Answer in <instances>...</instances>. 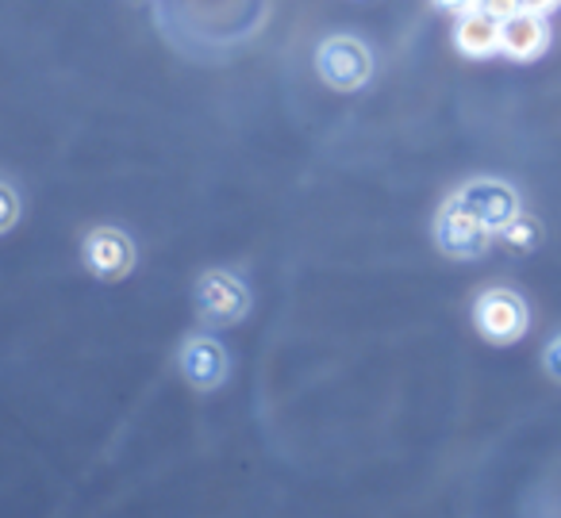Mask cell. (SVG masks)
<instances>
[{
  "mask_svg": "<svg viewBox=\"0 0 561 518\" xmlns=\"http://www.w3.org/2000/svg\"><path fill=\"white\" fill-rule=\"evenodd\" d=\"M316 73L335 93H358L374 78V50L358 35H328L316 50Z\"/></svg>",
  "mask_w": 561,
  "mask_h": 518,
  "instance_id": "cell-1",
  "label": "cell"
},
{
  "mask_svg": "<svg viewBox=\"0 0 561 518\" xmlns=\"http://www.w3.org/2000/svg\"><path fill=\"white\" fill-rule=\"evenodd\" d=\"M473 326L492 346H515L530 331V308L515 288H484L473 300Z\"/></svg>",
  "mask_w": 561,
  "mask_h": 518,
  "instance_id": "cell-2",
  "label": "cell"
},
{
  "mask_svg": "<svg viewBox=\"0 0 561 518\" xmlns=\"http://www.w3.org/2000/svg\"><path fill=\"white\" fill-rule=\"evenodd\" d=\"M454 200H458L461 208H466L469 216H473L477 223H481L484 231H492V234H500L523 211V200H519V193H515V185L496 181V177L466 181V185L454 193Z\"/></svg>",
  "mask_w": 561,
  "mask_h": 518,
  "instance_id": "cell-3",
  "label": "cell"
},
{
  "mask_svg": "<svg viewBox=\"0 0 561 518\" xmlns=\"http://www.w3.org/2000/svg\"><path fill=\"white\" fill-rule=\"evenodd\" d=\"M196 311L208 326H234L250 315V288L234 273L208 269L196 280Z\"/></svg>",
  "mask_w": 561,
  "mask_h": 518,
  "instance_id": "cell-4",
  "label": "cell"
},
{
  "mask_svg": "<svg viewBox=\"0 0 561 518\" xmlns=\"http://www.w3.org/2000/svg\"><path fill=\"white\" fill-rule=\"evenodd\" d=\"M435 246L443 250L454 262H477V257L489 254L492 246V231H484L458 200H446L435 216Z\"/></svg>",
  "mask_w": 561,
  "mask_h": 518,
  "instance_id": "cell-5",
  "label": "cell"
},
{
  "mask_svg": "<svg viewBox=\"0 0 561 518\" xmlns=\"http://www.w3.org/2000/svg\"><path fill=\"white\" fill-rule=\"evenodd\" d=\"M135 242L119 227H93L81 242V262L96 280H124L135 269Z\"/></svg>",
  "mask_w": 561,
  "mask_h": 518,
  "instance_id": "cell-6",
  "label": "cell"
},
{
  "mask_svg": "<svg viewBox=\"0 0 561 518\" xmlns=\"http://www.w3.org/2000/svg\"><path fill=\"white\" fill-rule=\"evenodd\" d=\"M178 369L196 392H216L224 380L231 377V357L211 334H193L185 346L178 349Z\"/></svg>",
  "mask_w": 561,
  "mask_h": 518,
  "instance_id": "cell-7",
  "label": "cell"
},
{
  "mask_svg": "<svg viewBox=\"0 0 561 518\" xmlns=\"http://www.w3.org/2000/svg\"><path fill=\"white\" fill-rule=\"evenodd\" d=\"M550 24L535 12H515V16L500 20V55L512 58V62H538L550 50Z\"/></svg>",
  "mask_w": 561,
  "mask_h": 518,
  "instance_id": "cell-8",
  "label": "cell"
},
{
  "mask_svg": "<svg viewBox=\"0 0 561 518\" xmlns=\"http://www.w3.org/2000/svg\"><path fill=\"white\" fill-rule=\"evenodd\" d=\"M454 47H458L461 58H473V62H484V58L500 55V20H492L489 12L469 9L454 20Z\"/></svg>",
  "mask_w": 561,
  "mask_h": 518,
  "instance_id": "cell-9",
  "label": "cell"
},
{
  "mask_svg": "<svg viewBox=\"0 0 561 518\" xmlns=\"http://www.w3.org/2000/svg\"><path fill=\"white\" fill-rule=\"evenodd\" d=\"M496 239L504 242L507 250H515V254H530V250L542 246V223H538L535 216H527V211H519Z\"/></svg>",
  "mask_w": 561,
  "mask_h": 518,
  "instance_id": "cell-10",
  "label": "cell"
},
{
  "mask_svg": "<svg viewBox=\"0 0 561 518\" xmlns=\"http://www.w3.org/2000/svg\"><path fill=\"white\" fill-rule=\"evenodd\" d=\"M20 211H24V204H20V193L9 185V181H0V234H9L12 227L20 223Z\"/></svg>",
  "mask_w": 561,
  "mask_h": 518,
  "instance_id": "cell-11",
  "label": "cell"
},
{
  "mask_svg": "<svg viewBox=\"0 0 561 518\" xmlns=\"http://www.w3.org/2000/svg\"><path fill=\"white\" fill-rule=\"evenodd\" d=\"M542 369H546V377L558 380V384H561V334H553V338L546 342V349H542Z\"/></svg>",
  "mask_w": 561,
  "mask_h": 518,
  "instance_id": "cell-12",
  "label": "cell"
},
{
  "mask_svg": "<svg viewBox=\"0 0 561 518\" xmlns=\"http://www.w3.org/2000/svg\"><path fill=\"white\" fill-rule=\"evenodd\" d=\"M477 9L489 12L492 20H507L519 12V0H477Z\"/></svg>",
  "mask_w": 561,
  "mask_h": 518,
  "instance_id": "cell-13",
  "label": "cell"
},
{
  "mask_svg": "<svg viewBox=\"0 0 561 518\" xmlns=\"http://www.w3.org/2000/svg\"><path fill=\"white\" fill-rule=\"evenodd\" d=\"M561 9V0H519V12H535V16H550Z\"/></svg>",
  "mask_w": 561,
  "mask_h": 518,
  "instance_id": "cell-14",
  "label": "cell"
},
{
  "mask_svg": "<svg viewBox=\"0 0 561 518\" xmlns=\"http://www.w3.org/2000/svg\"><path fill=\"white\" fill-rule=\"evenodd\" d=\"M435 4L443 12H454V16H461V12H469V9H477V0H435Z\"/></svg>",
  "mask_w": 561,
  "mask_h": 518,
  "instance_id": "cell-15",
  "label": "cell"
}]
</instances>
